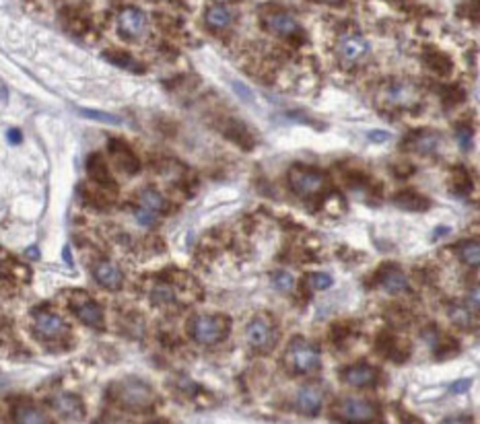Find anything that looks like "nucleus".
Returning <instances> with one entry per match:
<instances>
[{
  "mask_svg": "<svg viewBox=\"0 0 480 424\" xmlns=\"http://www.w3.org/2000/svg\"><path fill=\"white\" fill-rule=\"evenodd\" d=\"M116 402L128 410H149L155 404V391L141 379H124L114 385Z\"/></svg>",
  "mask_w": 480,
  "mask_h": 424,
  "instance_id": "1",
  "label": "nucleus"
},
{
  "mask_svg": "<svg viewBox=\"0 0 480 424\" xmlns=\"http://www.w3.org/2000/svg\"><path fill=\"white\" fill-rule=\"evenodd\" d=\"M190 336L202 346H215L229 334V320L221 315H196L188 324Z\"/></svg>",
  "mask_w": 480,
  "mask_h": 424,
  "instance_id": "2",
  "label": "nucleus"
},
{
  "mask_svg": "<svg viewBox=\"0 0 480 424\" xmlns=\"http://www.w3.org/2000/svg\"><path fill=\"white\" fill-rule=\"evenodd\" d=\"M287 362L297 371V373H303V375H310L314 371H318L321 365V356L320 350L312 344H308L305 340L295 338L291 344H289V350H287Z\"/></svg>",
  "mask_w": 480,
  "mask_h": 424,
  "instance_id": "3",
  "label": "nucleus"
},
{
  "mask_svg": "<svg viewBox=\"0 0 480 424\" xmlns=\"http://www.w3.org/2000/svg\"><path fill=\"white\" fill-rule=\"evenodd\" d=\"M289 181H291L293 192L301 198L318 196L328 183V179L321 171L305 169V167H293L289 171Z\"/></svg>",
  "mask_w": 480,
  "mask_h": 424,
  "instance_id": "4",
  "label": "nucleus"
},
{
  "mask_svg": "<svg viewBox=\"0 0 480 424\" xmlns=\"http://www.w3.org/2000/svg\"><path fill=\"white\" fill-rule=\"evenodd\" d=\"M340 418L346 423H373L377 421V406H373L367 400H359V398H348L340 404L338 410Z\"/></svg>",
  "mask_w": 480,
  "mask_h": 424,
  "instance_id": "5",
  "label": "nucleus"
},
{
  "mask_svg": "<svg viewBox=\"0 0 480 424\" xmlns=\"http://www.w3.org/2000/svg\"><path fill=\"white\" fill-rule=\"evenodd\" d=\"M245 338H247V344L256 350H270L274 344H276V330L264 322V320H251L245 328Z\"/></svg>",
  "mask_w": 480,
  "mask_h": 424,
  "instance_id": "6",
  "label": "nucleus"
},
{
  "mask_svg": "<svg viewBox=\"0 0 480 424\" xmlns=\"http://www.w3.org/2000/svg\"><path fill=\"white\" fill-rule=\"evenodd\" d=\"M321 404H323V391L318 383H308L303 385L297 396H295V408L303 416H316L320 414Z\"/></svg>",
  "mask_w": 480,
  "mask_h": 424,
  "instance_id": "7",
  "label": "nucleus"
},
{
  "mask_svg": "<svg viewBox=\"0 0 480 424\" xmlns=\"http://www.w3.org/2000/svg\"><path fill=\"white\" fill-rule=\"evenodd\" d=\"M118 29L124 37H141L147 31V15L141 8L128 6L118 15Z\"/></svg>",
  "mask_w": 480,
  "mask_h": 424,
  "instance_id": "8",
  "label": "nucleus"
},
{
  "mask_svg": "<svg viewBox=\"0 0 480 424\" xmlns=\"http://www.w3.org/2000/svg\"><path fill=\"white\" fill-rule=\"evenodd\" d=\"M33 332L44 340H56L60 336H64L69 332L66 324L54 315V313H48V311H39L35 313L33 317Z\"/></svg>",
  "mask_w": 480,
  "mask_h": 424,
  "instance_id": "9",
  "label": "nucleus"
},
{
  "mask_svg": "<svg viewBox=\"0 0 480 424\" xmlns=\"http://www.w3.org/2000/svg\"><path fill=\"white\" fill-rule=\"evenodd\" d=\"M50 404L66 421H82L85 418V404L75 394H56L50 400Z\"/></svg>",
  "mask_w": 480,
  "mask_h": 424,
  "instance_id": "10",
  "label": "nucleus"
},
{
  "mask_svg": "<svg viewBox=\"0 0 480 424\" xmlns=\"http://www.w3.org/2000/svg\"><path fill=\"white\" fill-rule=\"evenodd\" d=\"M73 309L82 324H87L89 328H95V330H103V311L97 303L89 301V297H85V295L75 297Z\"/></svg>",
  "mask_w": 480,
  "mask_h": 424,
  "instance_id": "11",
  "label": "nucleus"
},
{
  "mask_svg": "<svg viewBox=\"0 0 480 424\" xmlns=\"http://www.w3.org/2000/svg\"><path fill=\"white\" fill-rule=\"evenodd\" d=\"M93 276L99 282V286H103L107 291H118L122 286V282H124L122 270L114 261H109V259L97 261L95 268H93Z\"/></svg>",
  "mask_w": 480,
  "mask_h": 424,
  "instance_id": "12",
  "label": "nucleus"
},
{
  "mask_svg": "<svg viewBox=\"0 0 480 424\" xmlns=\"http://www.w3.org/2000/svg\"><path fill=\"white\" fill-rule=\"evenodd\" d=\"M342 381L353 387H369L377 381V371L367 362L350 365L342 371Z\"/></svg>",
  "mask_w": 480,
  "mask_h": 424,
  "instance_id": "13",
  "label": "nucleus"
},
{
  "mask_svg": "<svg viewBox=\"0 0 480 424\" xmlns=\"http://www.w3.org/2000/svg\"><path fill=\"white\" fill-rule=\"evenodd\" d=\"M107 149H109V155H112L114 163H116L120 169H124L126 173H136V171H139L141 163H139L136 155L130 151V147H128L126 142H122V140H118V138H112V140L107 142Z\"/></svg>",
  "mask_w": 480,
  "mask_h": 424,
  "instance_id": "14",
  "label": "nucleus"
},
{
  "mask_svg": "<svg viewBox=\"0 0 480 424\" xmlns=\"http://www.w3.org/2000/svg\"><path fill=\"white\" fill-rule=\"evenodd\" d=\"M377 284H380L386 293H390V295L406 293L408 286H410V284H408V278L404 276V272L398 270V268H394V266H386V268L380 270V274H377Z\"/></svg>",
  "mask_w": 480,
  "mask_h": 424,
  "instance_id": "15",
  "label": "nucleus"
},
{
  "mask_svg": "<svg viewBox=\"0 0 480 424\" xmlns=\"http://www.w3.org/2000/svg\"><path fill=\"white\" fill-rule=\"evenodd\" d=\"M87 173H89V177H91L97 185L116 192V181H114V177H112V173H109V167H107L105 159H103L99 153H95V155L89 157V161H87Z\"/></svg>",
  "mask_w": 480,
  "mask_h": 424,
  "instance_id": "16",
  "label": "nucleus"
},
{
  "mask_svg": "<svg viewBox=\"0 0 480 424\" xmlns=\"http://www.w3.org/2000/svg\"><path fill=\"white\" fill-rule=\"evenodd\" d=\"M369 52V44L361 35H348L340 44V58L346 64H357L361 62Z\"/></svg>",
  "mask_w": 480,
  "mask_h": 424,
  "instance_id": "17",
  "label": "nucleus"
},
{
  "mask_svg": "<svg viewBox=\"0 0 480 424\" xmlns=\"http://www.w3.org/2000/svg\"><path fill=\"white\" fill-rule=\"evenodd\" d=\"M266 25L272 33L276 35H295L299 31V23L297 19L291 15V12H285V10H278V12H272L268 19H266Z\"/></svg>",
  "mask_w": 480,
  "mask_h": 424,
  "instance_id": "18",
  "label": "nucleus"
},
{
  "mask_svg": "<svg viewBox=\"0 0 480 424\" xmlns=\"http://www.w3.org/2000/svg\"><path fill=\"white\" fill-rule=\"evenodd\" d=\"M439 142H441V138L435 132H427L425 130V132H414L404 142V147L410 149V151H414V153H420V155H431V153L437 151Z\"/></svg>",
  "mask_w": 480,
  "mask_h": 424,
  "instance_id": "19",
  "label": "nucleus"
},
{
  "mask_svg": "<svg viewBox=\"0 0 480 424\" xmlns=\"http://www.w3.org/2000/svg\"><path fill=\"white\" fill-rule=\"evenodd\" d=\"M388 103L394 107H410L418 101V91L416 86L410 83H398V85L390 86L388 91Z\"/></svg>",
  "mask_w": 480,
  "mask_h": 424,
  "instance_id": "20",
  "label": "nucleus"
},
{
  "mask_svg": "<svg viewBox=\"0 0 480 424\" xmlns=\"http://www.w3.org/2000/svg\"><path fill=\"white\" fill-rule=\"evenodd\" d=\"M231 23H233V10H231L229 4L219 2V4H213V6L206 10V25H208L213 31H223V29H227Z\"/></svg>",
  "mask_w": 480,
  "mask_h": 424,
  "instance_id": "21",
  "label": "nucleus"
},
{
  "mask_svg": "<svg viewBox=\"0 0 480 424\" xmlns=\"http://www.w3.org/2000/svg\"><path fill=\"white\" fill-rule=\"evenodd\" d=\"M394 202H396V206H400L402 210H410V212H420V210L429 208V200L416 192H400L394 198Z\"/></svg>",
  "mask_w": 480,
  "mask_h": 424,
  "instance_id": "22",
  "label": "nucleus"
},
{
  "mask_svg": "<svg viewBox=\"0 0 480 424\" xmlns=\"http://www.w3.org/2000/svg\"><path fill=\"white\" fill-rule=\"evenodd\" d=\"M139 204L143 206V208H147V210H153V212H167V208H169V204H167V200L161 196L157 190H153V187H145L141 194H139Z\"/></svg>",
  "mask_w": 480,
  "mask_h": 424,
  "instance_id": "23",
  "label": "nucleus"
},
{
  "mask_svg": "<svg viewBox=\"0 0 480 424\" xmlns=\"http://www.w3.org/2000/svg\"><path fill=\"white\" fill-rule=\"evenodd\" d=\"M12 418H15V423L19 424L48 423V418L44 416V412H42L39 408L31 406V404H21V406H17V408L12 410Z\"/></svg>",
  "mask_w": 480,
  "mask_h": 424,
  "instance_id": "24",
  "label": "nucleus"
},
{
  "mask_svg": "<svg viewBox=\"0 0 480 424\" xmlns=\"http://www.w3.org/2000/svg\"><path fill=\"white\" fill-rule=\"evenodd\" d=\"M458 254H460V259H462L466 266H472V268H479L480 266L479 241H462V243L458 246Z\"/></svg>",
  "mask_w": 480,
  "mask_h": 424,
  "instance_id": "25",
  "label": "nucleus"
},
{
  "mask_svg": "<svg viewBox=\"0 0 480 424\" xmlns=\"http://www.w3.org/2000/svg\"><path fill=\"white\" fill-rule=\"evenodd\" d=\"M151 299L155 305H169L175 301V293L169 284H157L153 291H151Z\"/></svg>",
  "mask_w": 480,
  "mask_h": 424,
  "instance_id": "26",
  "label": "nucleus"
},
{
  "mask_svg": "<svg viewBox=\"0 0 480 424\" xmlns=\"http://www.w3.org/2000/svg\"><path fill=\"white\" fill-rule=\"evenodd\" d=\"M80 116L89 118V120H97V122H103V124H114V126H120L122 120L114 113H105V111H99V109H79Z\"/></svg>",
  "mask_w": 480,
  "mask_h": 424,
  "instance_id": "27",
  "label": "nucleus"
},
{
  "mask_svg": "<svg viewBox=\"0 0 480 424\" xmlns=\"http://www.w3.org/2000/svg\"><path fill=\"white\" fill-rule=\"evenodd\" d=\"M332 276L330 274H323V272H312L308 276V286L312 291H328L332 286Z\"/></svg>",
  "mask_w": 480,
  "mask_h": 424,
  "instance_id": "28",
  "label": "nucleus"
},
{
  "mask_svg": "<svg viewBox=\"0 0 480 424\" xmlns=\"http://www.w3.org/2000/svg\"><path fill=\"white\" fill-rule=\"evenodd\" d=\"M272 282H274V286L278 288V291H293V286H295V278L289 274V272H285V270H278V272H274L272 274Z\"/></svg>",
  "mask_w": 480,
  "mask_h": 424,
  "instance_id": "29",
  "label": "nucleus"
},
{
  "mask_svg": "<svg viewBox=\"0 0 480 424\" xmlns=\"http://www.w3.org/2000/svg\"><path fill=\"white\" fill-rule=\"evenodd\" d=\"M450 317L460 328H468L472 324V315H470V311L466 307H452L450 309Z\"/></svg>",
  "mask_w": 480,
  "mask_h": 424,
  "instance_id": "30",
  "label": "nucleus"
},
{
  "mask_svg": "<svg viewBox=\"0 0 480 424\" xmlns=\"http://www.w3.org/2000/svg\"><path fill=\"white\" fill-rule=\"evenodd\" d=\"M105 58H107L109 62L118 64V66H124V68H126V66H130V68H134V71H141V66H139V64H136V62H134L128 54H124V52H114V54H107Z\"/></svg>",
  "mask_w": 480,
  "mask_h": 424,
  "instance_id": "31",
  "label": "nucleus"
},
{
  "mask_svg": "<svg viewBox=\"0 0 480 424\" xmlns=\"http://www.w3.org/2000/svg\"><path fill=\"white\" fill-rule=\"evenodd\" d=\"M155 214H157V212L147 210V208H143V206H139V208L134 210L136 221H139L141 225H145V227H153V225L157 223V216H155Z\"/></svg>",
  "mask_w": 480,
  "mask_h": 424,
  "instance_id": "32",
  "label": "nucleus"
},
{
  "mask_svg": "<svg viewBox=\"0 0 480 424\" xmlns=\"http://www.w3.org/2000/svg\"><path fill=\"white\" fill-rule=\"evenodd\" d=\"M456 138H458L460 149H464V151H470V149H472V130H470V128H466V126L458 128Z\"/></svg>",
  "mask_w": 480,
  "mask_h": 424,
  "instance_id": "33",
  "label": "nucleus"
},
{
  "mask_svg": "<svg viewBox=\"0 0 480 424\" xmlns=\"http://www.w3.org/2000/svg\"><path fill=\"white\" fill-rule=\"evenodd\" d=\"M433 56H435V58H433V60H429L431 68H433V71H437V73H450V68H452L450 60H447L443 54H433Z\"/></svg>",
  "mask_w": 480,
  "mask_h": 424,
  "instance_id": "34",
  "label": "nucleus"
},
{
  "mask_svg": "<svg viewBox=\"0 0 480 424\" xmlns=\"http://www.w3.org/2000/svg\"><path fill=\"white\" fill-rule=\"evenodd\" d=\"M472 387V379H460V381H456L450 389L454 391V394H464V391H468Z\"/></svg>",
  "mask_w": 480,
  "mask_h": 424,
  "instance_id": "35",
  "label": "nucleus"
},
{
  "mask_svg": "<svg viewBox=\"0 0 480 424\" xmlns=\"http://www.w3.org/2000/svg\"><path fill=\"white\" fill-rule=\"evenodd\" d=\"M367 138H369L371 142H386V140H390V134H388L386 130H371V132L367 134Z\"/></svg>",
  "mask_w": 480,
  "mask_h": 424,
  "instance_id": "36",
  "label": "nucleus"
},
{
  "mask_svg": "<svg viewBox=\"0 0 480 424\" xmlns=\"http://www.w3.org/2000/svg\"><path fill=\"white\" fill-rule=\"evenodd\" d=\"M468 303H470V307L480 309V286L472 288V291L468 293Z\"/></svg>",
  "mask_w": 480,
  "mask_h": 424,
  "instance_id": "37",
  "label": "nucleus"
},
{
  "mask_svg": "<svg viewBox=\"0 0 480 424\" xmlns=\"http://www.w3.org/2000/svg\"><path fill=\"white\" fill-rule=\"evenodd\" d=\"M233 89H235V93H238L240 97H243L245 101H249V99H251V93H249V91H247L243 85H240V83H233Z\"/></svg>",
  "mask_w": 480,
  "mask_h": 424,
  "instance_id": "38",
  "label": "nucleus"
},
{
  "mask_svg": "<svg viewBox=\"0 0 480 424\" xmlns=\"http://www.w3.org/2000/svg\"><path fill=\"white\" fill-rule=\"evenodd\" d=\"M23 138H21V130H17V128H12V130H8V142H12V145H19Z\"/></svg>",
  "mask_w": 480,
  "mask_h": 424,
  "instance_id": "39",
  "label": "nucleus"
},
{
  "mask_svg": "<svg viewBox=\"0 0 480 424\" xmlns=\"http://www.w3.org/2000/svg\"><path fill=\"white\" fill-rule=\"evenodd\" d=\"M443 423H472L470 416H447L443 418Z\"/></svg>",
  "mask_w": 480,
  "mask_h": 424,
  "instance_id": "40",
  "label": "nucleus"
},
{
  "mask_svg": "<svg viewBox=\"0 0 480 424\" xmlns=\"http://www.w3.org/2000/svg\"><path fill=\"white\" fill-rule=\"evenodd\" d=\"M2 101H4V103L8 101V89H6V85H4V83H2Z\"/></svg>",
  "mask_w": 480,
  "mask_h": 424,
  "instance_id": "41",
  "label": "nucleus"
},
{
  "mask_svg": "<svg viewBox=\"0 0 480 424\" xmlns=\"http://www.w3.org/2000/svg\"><path fill=\"white\" fill-rule=\"evenodd\" d=\"M318 2H323V4H340L342 0H318Z\"/></svg>",
  "mask_w": 480,
  "mask_h": 424,
  "instance_id": "42",
  "label": "nucleus"
},
{
  "mask_svg": "<svg viewBox=\"0 0 480 424\" xmlns=\"http://www.w3.org/2000/svg\"><path fill=\"white\" fill-rule=\"evenodd\" d=\"M29 255H31V257H37V248H29Z\"/></svg>",
  "mask_w": 480,
  "mask_h": 424,
  "instance_id": "43",
  "label": "nucleus"
}]
</instances>
